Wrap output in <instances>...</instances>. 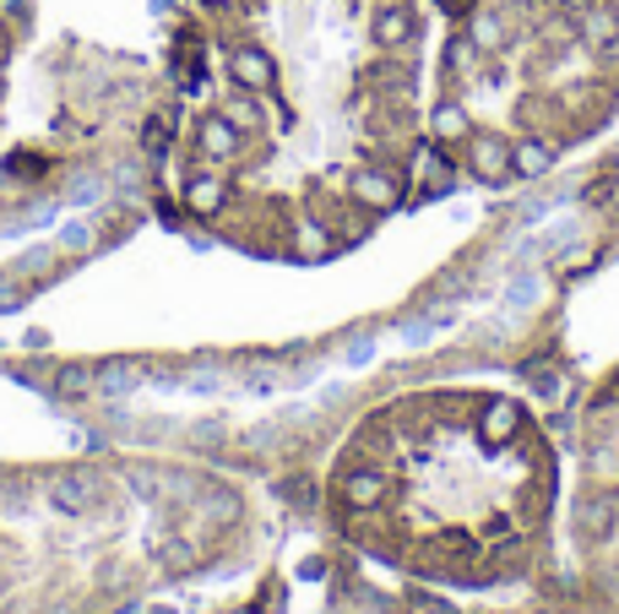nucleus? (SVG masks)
Returning a JSON list of instances; mask_svg holds the SVG:
<instances>
[{
    "mask_svg": "<svg viewBox=\"0 0 619 614\" xmlns=\"http://www.w3.org/2000/svg\"><path fill=\"white\" fill-rule=\"evenodd\" d=\"M581 28H587V39H592V44H615L619 39V11H592Z\"/></svg>",
    "mask_w": 619,
    "mask_h": 614,
    "instance_id": "nucleus-17",
    "label": "nucleus"
},
{
    "mask_svg": "<svg viewBox=\"0 0 619 614\" xmlns=\"http://www.w3.org/2000/svg\"><path fill=\"white\" fill-rule=\"evenodd\" d=\"M430 131H434V142H462V136H473V121H468L462 104H434Z\"/></svg>",
    "mask_w": 619,
    "mask_h": 614,
    "instance_id": "nucleus-12",
    "label": "nucleus"
},
{
    "mask_svg": "<svg viewBox=\"0 0 619 614\" xmlns=\"http://www.w3.org/2000/svg\"><path fill=\"white\" fill-rule=\"evenodd\" d=\"M125 490L141 500H164V473L158 468H125Z\"/></svg>",
    "mask_w": 619,
    "mask_h": 614,
    "instance_id": "nucleus-15",
    "label": "nucleus"
},
{
    "mask_svg": "<svg viewBox=\"0 0 619 614\" xmlns=\"http://www.w3.org/2000/svg\"><path fill=\"white\" fill-rule=\"evenodd\" d=\"M190 554L196 550H190L186 539H180V544H164V565H190Z\"/></svg>",
    "mask_w": 619,
    "mask_h": 614,
    "instance_id": "nucleus-19",
    "label": "nucleus"
},
{
    "mask_svg": "<svg viewBox=\"0 0 619 614\" xmlns=\"http://www.w3.org/2000/svg\"><path fill=\"white\" fill-rule=\"evenodd\" d=\"M294 246H300V256H326V250H332V235H326L321 223H305V229L294 235Z\"/></svg>",
    "mask_w": 619,
    "mask_h": 614,
    "instance_id": "nucleus-18",
    "label": "nucleus"
},
{
    "mask_svg": "<svg viewBox=\"0 0 619 614\" xmlns=\"http://www.w3.org/2000/svg\"><path fill=\"white\" fill-rule=\"evenodd\" d=\"M93 381H98V370L65 365V370H61V381H55V392H61V397H82V392H93Z\"/></svg>",
    "mask_w": 619,
    "mask_h": 614,
    "instance_id": "nucleus-16",
    "label": "nucleus"
},
{
    "mask_svg": "<svg viewBox=\"0 0 619 614\" xmlns=\"http://www.w3.org/2000/svg\"><path fill=\"white\" fill-rule=\"evenodd\" d=\"M619 528V495L615 490H592L576 500V533L587 539V544H604V539H615Z\"/></svg>",
    "mask_w": 619,
    "mask_h": 614,
    "instance_id": "nucleus-1",
    "label": "nucleus"
},
{
    "mask_svg": "<svg viewBox=\"0 0 619 614\" xmlns=\"http://www.w3.org/2000/svg\"><path fill=\"white\" fill-rule=\"evenodd\" d=\"M375 44H380V50H397V44H408V39H413V11H408V6H402V0H391V6H380V11H375Z\"/></svg>",
    "mask_w": 619,
    "mask_h": 614,
    "instance_id": "nucleus-8",
    "label": "nucleus"
},
{
    "mask_svg": "<svg viewBox=\"0 0 619 614\" xmlns=\"http://www.w3.org/2000/svg\"><path fill=\"white\" fill-rule=\"evenodd\" d=\"M549 169H555V147H549V142L527 136V142H516V147H511V175H527V180H544Z\"/></svg>",
    "mask_w": 619,
    "mask_h": 614,
    "instance_id": "nucleus-10",
    "label": "nucleus"
},
{
    "mask_svg": "<svg viewBox=\"0 0 619 614\" xmlns=\"http://www.w3.org/2000/svg\"><path fill=\"white\" fill-rule=\"evenodd\" d=\"M473 175L490 180V185L511 180V142H505V136H495V131L473 136Z\"/></svg>",
    "mask_w": 619,
    "mask_h": 614,
    "instance_id": "nucleus-3",
    "label": "nucleus"
},
{
    "mask_svg": "<svg viewBox=\"0 0 619 614\" xmlns=\"http://www.w3.org/2000/svg\"><path fill=\"white\" fill-rule=\"evenodd\" d=\"M343 500H348V511H375V506L386 500V479H380L375 468H348Z\"/></svg>",
    "mask_w": 619,
    "mask_h": 614,
    "instance_id": "nucleus-9",
    "label": "nucleus"
},
{
    "mask_svg": "<svg viewBox=\"0 0 619 614\" xmlns=\"http://www.w3.org/2000/svg\"><path fill=\"white\" fill-rule=\"evenodd\" d=\"M229 76H234L240 93H266L277 82V61L266 50H255V44H234L229 50Z\"/></svg>",
    "mask_w": 619,
    "mask_h": 614,
    "instance_id": "nucleus-2",
    "label": "nucleus"
},
{
    "mask_svg": "<svg viewBox=\"0 0 619 614\" xmlns=\"http://www.w3.org/2000/svg\"><path fill=\"white\" fill-rule=\"evenodd\" d=\"M473 44L479 50H505V22H500L495 11H479L473 17Z\"/></svg>",
    "mask_w": 619,
    "mask_h": 614,
    "instance_id": "nucleus-14",
    "label": "nucleus"
},
{
    "mask_svg": "<svg viewBox=\"0 0 619 614\" xmlns=\"http://www.w3.org/2000/svg\"><path fill=\"white\" fill-rule=\"evenodd\" d=\"M196 147H201L207 158H234V153L245 147V131H234L223 115H212V121L196 125Z\"/></svg>",
    "mask_w": 619,
    "mask_h": 614,
    "instance_id": "nucleus-7",
    "label": "nucleus"
},
{
    "mask_svg": "<svg viewBox=\"0 0 619 614\" xmlns=\"http://www.w3.org/2000/svg\"><path fill=\"white\" fill-rule=\"evenodd\" d=\"M186 207L196 212V218L223 212V180H218V175H190L186 180Z\"/></svg>",
    "mask_w": 619,
    "mask_h": 614,
    "instance_id": "nucleus-11",
    "label": "nucleus"
},
{
    "mask_svg": "<svg viewBox=\"0 0 619 614\" xmlns=\"http://www.w3.org/2000/svg\"><path fill=\"white\" fill-rule=\"evenodd\" d=\"M218 115H223V121L234 125V131H261V125H266V115H261V104H255V93H234V98H229V104H223V110H218Z\"/></svg>",
    "mask_w": 619,
    "mask_h": 614,
    "instance_id": "nucleus-13",
    "label": "nucleus"
},
{
    "mask_svg": "<svg viewBox=\"0 0 619 614\" xmlns=\"http://www.w3.org/2000/svg\"><path fill=\"white\" fill-rule=\"evenodd\" d=\"M44 495H50V506H55L61 517H87V511H93V479H87V473H55V479L44 485Z\"/></svg>",
    "mask_w": 619,
    "mask_h": 614,
    "instance_id": "nucleus-4",
    "label": "nucleus"
},
{
    "mask_svg": "<svg viewBox=\"0 0 619 614\" xmlns=\"http://www.w3.org/2000/svg\"><path fill=\"white\" fill-rule=\"evenodd\" d=\"M348 190H354V201H359V207H370V212L397 207V180H391L386 169H354Z\"/></svg>",
    "mask_w": 619,
    "mask_h": 614,
    "instance_id": "nucleus-6",
    "label": "nucleus"
},
{
    "mask_svg": "<svg viewBox=\"0 0 619 614\" xmlns=\"http://www.w3.org/2000/svg\"><path fill=\"white\" fill-rule=\"evenodd\" d=\"M147 147H153V153L164 147V121H153V125H147Z\"/></svg>",
    "mask_w": 619,
    "mask_h": 614,
    "instance_id": "nucleus-20",
    "label": "nucleus"
},
{
    "mask_svg": "<svg viewBox=\"0 0 619 614\" xmlns=\"http://www.w3.org/2000/svg\"><path fill=\"white\" fill-rule=\"evenodd\" d=\"M212 6H234V0H212Z\"/></svg>",
    "mask_w": 619,
    "mask_h": 614,
    "instance_id": "nucleus-21",
    "label": "nucleus"
},
{
    "mask_svg": "<svg viewBox=\"0 0 619 614\" xmlns=\"http://www.w3.org/2000/svg\"><path fill=\"white\" fill-rule=\"evenodd\" d=\"M522 430V408L511 403V397H495L490 408H484V419H479V435H484V446L500 451V446H511Z\"/></svg>",
    "mask_w": 619,
    "mask_h": 614,
    "instance_id": "nucleus-5",
    "label": "nucleus"
}]
</instances>
